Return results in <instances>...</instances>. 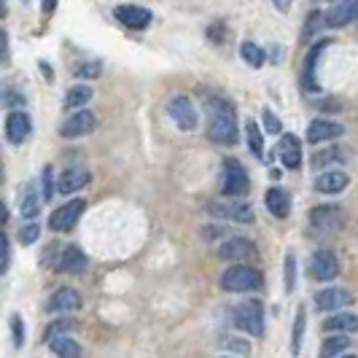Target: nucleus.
Here are the masks:
<instances>
[{"label":"nucleus","instance_id":"f257e3e1","mask_svg":"<svg viewBox=\"0 0 358 358\" xmlns=\"http://www.w3.org/2000/svg\"><path fill=\"white\" fill-rule=\"evenodd\" d=\"M205 132L215 145H234L240 138L237 108L224 97L205 100Z\"/></svg>","mask_w":358,"mask_h":358},{"label":"nucleus","instance_id":"f03ea898","mask_svg":"<svg viewBox=\"0 0 358 358\" xmlns=\"http://www.w3.org/2000/svg\"><path fill=\"white\" fill-rule=\"evenodd\" d=\"M221 288L229 291V294H248V291H259L262 288V275L259 269L245 264V262H237L229 269L221 272Z\"/></svg>","mask_w":358,"mask_h":358},{"label":"nucleus","instance_id":"7ed1b4c3","mask_svg":"<svg viewBox=\"0 0 358 358\" xmlns=\"http://www.w3.org/2000/svg\"><path fill=\"white\" fill-rule=\"evenodd\" d=\"M221 192L229 199L245 197L251 192V178H248L245 167L232 157L224 159V167H221Z\"/></svg>","mask_w":358,"mask_h":358},{"label":"nucleus","instance_id":"20e7f679","mask_svg":"<svg viewBox=\"0 0 358 358\" xmlns=\"http://www.w3.org/2000/svg\"><path fill=\"white\" fill-rule=\"evenodd\" d=\"M234 326L248 331L251 337H262L264 334V307L259 299H245L234 307Z\"/></svg>","mask_w":358,"mask_h":358},{"label":"nucleus","instance_id":"39448f33","mask_svg":"<svg viewBox=\"0 0 358 358\" xmlns=\"http://www.w3.org/2000/svg\"><path fill=\"white\" fill-rule=\"evenodd\" d=\"M310 227L323 234H334L345 227V210L340 205H318L310 213Z\"/></svg>","mask_w":358,"mask_h":358},{"label":"nucleus","instance_id":"423d86ee","mask_svg":"<svg viewBox=\"0 0 358 358\" xmlns=\"http://www.w3.org/2000/svg\"><path fill=\"white\" fill-rule=\"evenodd\" d=\"M167 113L173 116V122H176L183 132H192V129L199 127L197 108H194V103H192L186 94H173L170 103H167Z\"/></svg>","mask_w":358,"mask_h":358},{"label":"nucleus","instance_id":"0eeeda50","mask_svg":"<svg viewBox=\"0 0 358 358\" xmlns=\"http://www.w3.org/2000/svg\"><path fill=\"white\" fill-rule=\"evenodd\" d=\"M218 259H224V262H245V264H251L259 259V248L253 245L251 240H245V237H232V240H227V243H221L218 245Z\"/></svg>","mask_w":358,"mask_h":358},{"label":"nucleus","instance_id":"6e6552de","mask_svg":"<svg viewBox=\"0 0 358 358\" xmlns=\"http://www.w3.org/2000/svg\"><path fill=\"white\" fill-rule=\"evenodd\" d=\"M87 210V199H71L65 202L62 208H57L52 215H49V229L52 232H68L78 224L81 213Z\"/></svg>","mask_w":358,"mask_h":358},{"label":"nucleus","instance_id":"1a4fd4ad","mask_svg":"<svg viewBox=\"0 0 358 358\" xmlns=\"http://www.w3.org/2000/svg\"><path fill=\"white\" fill-rule=\"evenodd\" d=\"M307 272L313 280H321V283H329L340 275V262L331 251H315L310 256V264H307Z\"/></svg>","mask_w":358,"mask_h":358},{"label":"nucleus","instance_id":"9d476101","mask_svg":"<svg viewBox=\"0 0 358 358\" xmlns=\"http://www.w3.org/2000/svg\"><path fill=\"white\" fill-rule=\"evenodd\" d=\"M94 129H97V116L92 110H78V113H73V116H68L62 122L59 135L62 138H84V135H90Z\"/></svg>","mask_w":358,"mask_h":358},{"label":"nucleus","instance_id":"9b49d317","mask_svg":"<svg viewBox=\"0 0 358 358\" xmlns=\"http://www.w3.org/2000/svg\"><path fill=\"white\" fill-rule=\"evenodd\" d=\"M113 17L119 19L124 27H129V30H145V27L151 24L154 14H151L148 8H143V6L124 3V6H116V8H113Z\"/></svg>","mask_w":358,"mask_h":358},{"label":"nucleus","instance_id":"f8f14e48","mask_svg":"<svg viewBox=\"0 0 358 358\" xmlns=\"http://www.w3.org/2000/svg\"><path fill=\"white\" fill-rule=\"evenodd\" d=\"M84 305V299H81V294L71 286H62L57 288L52 296H49V302H46V310L49 313H76V310H81Z\"/></svg>","mask_w":358,"mask_h":358},{"label":"nucleus","instance_id":"ddd939ff","mask_svg":"<svg viewBox=\"0 0 358 358\" xmlns=\"http://www.w3.org/2000/svg\"><path fill=\"white\" fill-rule=\"evenodd\" d=\"M30 132H33V119L24 110H14V113L6 116V138H8V143L22 145L30 138Z\"/></svg>","mask_w":358,"mask_h":358},{"label":"nucleus","instance_id":"4468645a","mask_svg":"<svg viewBox=\"0 0 358 358\" xmlns=\"http://www.w3.org/2000/svg\"><path fill=\"white\" fill-rule=\"evenodd\" d=\"M90 180H92V173L87 167H68V170H62L59 178H57V192H62V194H76V192L87 189Z\"/></svg>","mask_w":358,"mask_h":358},{"label":"nucleus","instance_id":"2eb2a0df","mask_svg":"<svg viewBox=\"0 0 358 358\" xmlns=\"http://www.w3.org/2000/svg\"><path fill=\"white\" fill-rule=\"evenodd\" d=\"M345 135V127L334 119H315L307 127V141L310 143H326V141H337Z\"/></svg>","mask_w":358,"mask_h":358},{"label":"nucleus","instance_id":"dca6fc26","mask_svg":"<svg viewBox=\"0 0 358 358\" xmlns=\"http://www.w3.org/2000/svg\"><path fill=\"white\" fill-rule=\"evenodd\" d=\"M210 215L215 218H227L234 224H253V210L245 202H227V205H210Z\"/></svg>","mask_w":358,"mask_h":358},{"label":"nucleus","instance_id":"f3484780","mask_svg":"<svg viewBox=\"0 0 358 358\" xmlns=\"http://www.w3.org/2000/svg\"><path fill=\"white\" fill-rule=\"evenodd\" d=\"M323 17L329 27H345L358 19V0H337V6H331Z\"/></svg>","mask_w":358,"mask_h":358},{"label":"nucleus","instance_id":"a211bd4d","mask_svg":"<svg viewBox=\"0 0 358 358\" xmlns=\"http://www.w3.org/2000/svg\"><path fill=\"white\" fill-rule=\"evenodd\" d=\"M315 305L318 310H342L353 305V294L345 288H323L321 294H315Z\"/></svg>","mask_w":358,"mask_h":358},{"label":"nucleus","instance_id":"6ab92c4d","mask_svg":"<svg viewBox=\"0 0 358 358\" xmlns=\"http://www.w3.org/2000/svg\"><path fill=\"white\" fill-rule=\"evenodd\" d=\"M278 154H280V162L286 164L288 170H296L302 164V143L296 135H283L280 143H278Z\"/></svg>","mask_w":358,"mask_h":358},{"label":"nucleus","instance_id":"aec40b11","mask_svg":"<svg viewBox=\"0 0 358 358\" xmlns=\"http://www.w3.org/2000/svg\"><path fill=\"white\" fill-rule=\"evenodd\" d=\"M331 43V38H323V41H318L310 52H307L305 57V71H302V87L310 92L318 90V84H315V65H318V57L323 54V49Z\"/></svg>","mask_w":358,"mask_h":358},{"label":"nucleus","instance_id":"412c9836","mask_svg":"<svg viewBox=\"0 0 358 358\" xmlns=\"http://www.w3.org/2000/svg\"><path fill=\"white\" fill-rule=\"evenodd\" d=\"M348 173H342V170H329V173H321L318 178H315V192H321V194H340L348 189Z\"/></svg>","mask_w":358,"mask_h":358},{"label":"nucleus","instance_id":"4be33fe9","mask_svg":"<svg viewBox=\"0 0 358 358\" xmlns=\"http://www.w3.org/2000/svg\"><path fill=\"white\" fill-rule=\"evenodd\" d=\"M87 264H90V259H87V253H81V248H65V251L59 253V269L62 272H68V275H81V272H87Z\"/></svg>","mask_w":358,"mask_h":358},{"label":"nucleus","instance_id":"5701e85b","mask_svg":"<svg viewBox=\"0 0 358 358\" xmlns=\"http://www.w3.org/2000/svg\"><path fill=\"white\" fill-rule=\"evenodd\" d=\"M264 202H267V210L275 215V218H286V215L291 213V197H288L286 189H280V186L269 189Z\"/></svg>","mask_w":358,"mask_h":358},{"label":"nucleus","instance_id":"b1692460","mask_svg":"<svg viewBox=\"0 0 358 358\" xmlns=\"http://www.w3.org/2000/svg\"><path fill=\"white\" fill-rule=\"evenodd\" d=\"M323 329L326 331H345V334H353L358 331V315L356 313H337L331 318L323 321Z\"/></svg>","mask_w":358,"mask_h":358},{"label":"nucleus","instance_id":"393cba45","mask_svg":"<svg viewBox=\"0 0 358 358\" xmlns=\"http://www.w3.org/2000/svg\"><path fill=\"white\" fill-rule=\"evenodd\" d=\"M41 197L43 194H38L33 186H27L24 192H22V197H19V213H22V218H38V213H41Z\"/></svg>","mask_w":358,"mask_h":358},{"label":"nucleus","instance_id":"a878e982","mask_svg":"<svg viewBox=\"0 0 358 358\" xmlns=\"http://www.w3.org/2000/svg\"><path fill=\"white\" fill-rule=\"evenodd\" d=\"M49 348H52L54 356H81L84 350H81V345L76 340H71L68 334H59V337H54L52 342H49Z\"/></svg>","mask_w":358,"mask_h":358},{"label":"nucleus","instance_id":"bb28decb","mask_svg":"<svg viewBox=\"0 0 358 358\" xmlns=\"http://www.w3.org/2000/svg\"><path fill=\"white\" fill-rule=\"evenodd\" d=\"M310 162H313V167H331V164H342L345 154H342L337 145H326L323 151H315Z\"/></svg>","mask_w":358,"mask_h":358},{"label":"nucleus","instance_id":"cd10ccee","mask_svg":"<svg viewBox=\"0 0 358 358\" xmlns=\"http://www.w3.org/2000/svg\"><path fill=\"white\" fill-rule=\"evenodd\" d=\"M350 348V340H348V334L342 331V334H334V337H329V340H323L321 345V356H340Z\"/></svg>","mask_w":358,"mask_h":358},{"label":"nucleus","instance_id":"c85d7f7f","mask_svg":"<svg viewBox=\"0 0 358 358\" xmlns=\"http://www.w3.org/2000/svg\"><path fill=\"white\" fill-rule=\"evenodd\" d=\"M92 100V87H84V84H78V87H73L68 94H65V108L73 110V108H81L87 106Z\"/></svg>","mask_w":358,"mask_h":358},{"label":"nucleus","instance_id":"c756f323","mask_svg":"<svg viewBox=\"0 0 358 358\" xmlns=\"http://www.w3.org/2000/svg\"><path fill=\"white\" fill-rule=\"evenodd\" d=\"M240 54H243V59H245L251 68H262L264 59H267V57H264V49H259L253 41H243V43H240Z\"/></svg>","mask_w":358,"mask_h":358},{"label":"nucleus","instance_id":"7c9ffc66","mask_svg":"<svg viewBox=\"0 0 358 358\" xmlns=\"http://www.w3.org/2000/svg\"><path fill=\"white\" fill-rule=\"evenodd\" d=\"M245 132H248V145H251V154L253 157H264V138H262V129H259V124L253 122V119H248L245 122Z\"/></svg>","mask_w":358,"mask_h":358},{"label":"nucleus","instance_id":"2f4dec72","mask_svg":"<svg viewBox=\"0 0 358 358\" xmlns=\"http://www.w3.org/2000/svg\"><path fill=\"white\" fill-rule=\"evenodd\" d=\"M305 323H307L305 307H296V318H294V331H291V350H294V353H299V348H302V334H305Z\"/></svg>","mask_w":358,"mask_h":358},{"label":"nucleus","instance_id":"473e14b6","mask_svg":"<svg viewBox=\"0 0 358 358\" xmlns=\"http://www.w3.org/2000/svg\"><path fill=\"white\" fill-rule=\"evenodd\" d=\"M73 329H76V323H73L71 318H59V321L49 323V329H46V342H52L54 337H59V334H68Z\"/></svg>","mask_w":358,"mask_h":358},{"label":"nucleus","instance_id":"72a5a7b5","mask_svg":"<svg viewBox=\"0 0 358 358\" xmlns=\"http://www.w3.org/2000/svg\"><path fill=\"white\" fill-rule=\"evenodd\" d=\"M100 73H103L100 59H92V62H81V65H76V76H78V78H97Z\"/></svg>","mask_w":358,"mask_h":358},{"label":"nucleus","instance_id":"f704fd0d","mask_svg":"<svg viewBox=\"0 0 358 358\" xmlns=\"http://www.w3.org/2000/svg\"><path fill=\"white\" fill-rule=\"evenodd\" d=\"M54 173L52 167H43V173H41V194H43V202H49L54 194Z\"/></svg>","mask_w":358,"mask_h":358},{"label":"nucleus","instance_id":"c9c22d12","mask_svg":"<svg viewBox=\"0 0 358 358\" xmlns=\"http://www.w3.org/2000/svg\"><path fill=\"white\" fill-rule=\"evenodd\" d=\"M11 337H14V348H22L24 345V323L19 315H11Z\"/></svg>","mask_w":358,"mask_h":358},{"label":"nucleus","instance_id":"e433bc0d","mask_svg":"<svg viewBox=\"0 0 358 358\" xmlns=\"http://www.w3.org/2000/svg\"><path fill=\"white\" fill-rule=\"evenodd\" d=\"M38 234H41V227H38V224H27V227L19 229V243H22V245H30V243L38 240Z\"/></svg>","mask_w":358,"mask_h":358},{"label":"nucleus","instance_id":"4c0bfd02","mask_svg":"<svg viewBox=\"0 0 358 358\" xmlns=\"http://www.w3.org/2000/svg\"><path fill=\"white\" fill-rule=\"evenodd\" d=\"M294 275H296V262H294V256H288L286 259V288L288 291H294Z\"/></svg>","mask_w":358,"mask_h":358},{"label":"nucleus","instance_id":"58836bf2","mask_svg":"<svg viewBox=\"0 0 358 358\" xmlns=\"http://www.w3.org/2000/svg\"><path fill=\"white\" fill-rule=\"evenodd\" d=\"M264 124H267L269 132H280V119H278L269 108H264Z\"/></svg>","mask_w":358,"mask_h":358},{"label":"nucleus","instance_id":"ea45409f","mask_svg":"<svg viewBox=\"0 0 358 358\" xmlns=\"http://www.w3.org/2000/svg\"><path fill=\"white\" fill-rule=\"evenodd\" d=\"M11 264V243H8V234H3V272H8Z\"/></svg>","mask_w":358,"mask_h":358},{"label":"nucleus","instance_id":"a19ab883","mask_svg":"<svg viewBox=\"0 0 358 358\" xmlns=\"http://www.w3.org/2000/svg\"><path fill=\"white\" fill-rule=\"evenodd\" d=\"M3 100H6V106H24V97L17 94V92H11V90L3 92Z\"/></svg>","mask_w":358,"mask_h":358},{"label":"nucleus","instance_id":"79ce46f5","mask_svg":"<svg viewBox=\"0 0 358 358\" xmlns=\"http://www.w3.org/2000/svg\"><path fill=\"white\" fill-rule=\"evenodd\" d=\"M291 3H294V0H272V6H275L280 14H288V11H291Z\"/></svg>","mask_w":358,"mask_h":358},{"label":"nucleus","instance_id":"37998d69","mask_svg":"<svg viewBox=\"0 0 358 358\" xmlns=\"http://www.w3.org/2000/svg\"><path fill=\"white\" fill-rule=\"evenodd\" d=\"M54 6H57V0H41V8H43L46 14H52V11H54Z\"/></svg>","mask_w":358,"mask_h":358}]
</instances>
